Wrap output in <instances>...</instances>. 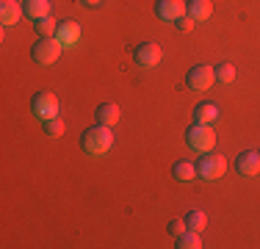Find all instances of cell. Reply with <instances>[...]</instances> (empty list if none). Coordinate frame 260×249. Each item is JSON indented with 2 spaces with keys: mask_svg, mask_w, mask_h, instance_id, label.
<instances>
[{
  "mask_svg": "<svg viewBox=\"0 0 260 249\" xmlns=\"http://www.w3.org/2000/svg\"><path fill=\"white\" fill-rule=\"evenodd\" d=\"M166 230H169V235H175V238H177V235L185 233L188 227H185V219H172L169 224H166Z\"/></svg>",
  "mask_w": 260,
  "mask_h": 249,
  "instance_id": "obj_22",
  "label": "cell"
},
{
  "mask_svg": "<svg viewBox=\"0 0 260 249\" xmlns=\"http://www.w3.org/2000/svg\"><path fill=\"white\" fill-rule=\"evenodd\" d=\"M160 58H164V50H160V45H155V42H141V45L133 50V61L139 67H144V70L158 67Z\"/></svg>",
  "mask_w": 260,
  "mask_h": 249,
  "instance_id": "obj_7",
  "label": "cell"
},
{
  "mask_svg": "<svg viewBox=\"0 0 260 249\" xmlns=\"http://www.w3.org/2000/svg\"><path fill=\"white\" fill-rule=\"evenodd\" d=\"M224 172H227V161H224V155H219V152H202V158L197 161V177H202V180H219V177H224Z\"/></svg>",
  "mask_w": 260,
  "mask_h": 249,
  "instance_id": "obj_4",
  "label": "cell"
},
{
  "mask_svg": "<svg viewBox=\"0 0 260 249\" xmlns=\"http://www.w3.org/2000/svg\"><path fill=\"white\" fill-rule=\"evenodd\" d=\"M155 14L164 22H177L188 14V3L185 0H155Z\"/></svg>",
  "mask_w": 260,
  "mask_h": 249,
  "instance_id": "obj_8",
  "label": "cell"
},
{
  "mask_svg": "<svg viewBox=\"0 0 260 249\" xmlns=\"http://www.w3.org/2000/svg\"><path fill=\"white\" fill-rule=\"evenodd\" d=\"M235 172L241 177H255V174H260V149H244L235 158Z\"/></svg>",
  "mask_w": 260,
  "mask_h": 249,
  "instance_id": "obj_9",
  "label": "cell"
},
{
  "mask_svg": "<svg viewBox=\"0 0 260 249\" xmlns=\"http://www.w3.org/2000/svg\"><path fill=\"white\" fill-rule=\"evenodd\" d=\"M34 28L39 36H55V30H58V22L53 20V17H42V20H34Z\"/></svg>",
  "mask_w": 260,
  "mask_h": 249,
  "instance_id": "obj_19",
  "label": "cell"
},
{
  "mask_svg": "<svg viewBox=\"0 0 260 249\" xmlns=\"http://www.w3.org/2000/svg\"><path fill=\"white\" fill-rule=\"evenodd\" d=\"M67 133V124H64V119H47L45 122V136H50V139H61V136Z\"/></svg>",
  "mask_w": 260,
  "mask_h": 249,
  "instance_id": "obj_21",
  "label": "cell"
},
{
  "mask_svg": "<svg viewBox=\"0 0 260 249\" xmlns=\"http://www.w3.org/2000/svg\"><path fill=\"white\" fill-rule=\"evenodd\" d=\"M172 177L180 180V183H191V180L197 177V164H191V161H177V164L172 166Z\"/></svg>",
  "mask_w": 260,
  "mask_h": 249,
  "instance_id": "obj_16",
  "label": "cell"
},
{
  "mask_svg": "<svg viewBox=\"0 0 260 249\" xmlns=\"http://www.w3.org/2000/svg\"><path fill=\"white\" fill-rule=\"evenodd\" d=\"M216 119H219V105H216V103H200V105H194V122L213 124Z\"/></svg>",
  "mask_w": 260,
  "mask_h": 249,
  "instance_id": "obj_13",
  "label": "cell"
},
{
  "mask_svg": "<svg viewBox=\"0 0 260 249\" xmlns=\"http://www.w3.org/2000/svg\"><path fill=\"white\" fill-rule=\"evenodd\" d=\"M213 80H216V72L210 64H194L185 72V86H188L191 91H205L213 86Z\"/></svg>",
  "mask_w": 260,
  "mask_h": 249,
  "instance_id": "obj_6",
  "label": "cell"
},
{
  "mask_svg": "<svg viewBox=\"0 0 260 249\" xmlns=\"http://www.w3.org/2000/svg\"><path fill=\"white\" fill-rule=\"evenodd\" d=\"M183 219H185V227H188V230H197V233H202V230L208 227V216H205V210H200V208L188 210Z\"/></svg>",
  "mask_w": 260,
  "mask_h": 249,
  "instance_id": "obj_17",
  "label": "cell"
},
{
  "mask_svg": "<svg viewBox=\"0 0 260 249\" xmlns=\"http://www.w3.org/2000/svg\"><path fill=\"white\" fill-rule=\"evenodd\" d=\"M185 144L197 152H210L216 147V130L210 124H200L194 122L188 130H185Z\"/></svg>",
  "mask_w": 260,
  "mask_h": 249,
  "instance_id": "obj_3",
  "label": "cell"
},
{
  "mask_svg": "<svg viewBox=\"0 0 260 249\" xmlns=\"http://www.w3.org/2000/svg\"><path fill=\"white\" fill-rule=\"evenodd\" d=\"M55 39L61 42V47H75L80 39V25L75 20H64L58 22V30H55Z\"/></svg>",
  "mask_w": 260,
  "mask_h": 249,
  "instance_id": "obj_10",
  "label": "cell"
},
{
  "mask_svg": "<svg viewBox=\"0 0 260 249\" xmlns=\"http://www.w3.org/2000/svg\"><path fill=\"white\" fill-rule=\"evenodd\" d=\"M216 80L219 83H233L235 80V67L230 64V61H221V64H216Z\"/></svg>",
  "mask_w": 260,
  "mask_h": 249,
  "instance_id": "obj_20",
  "label": "cell"
},
{
  "mask_svg": "<svg viewBox=\"0 0 260 249\" xmlns=\"http://www.w3.org/2000/svg\"><path fill=\"white\" fill-rule=\"evenodd\" d=\"M177 249H200L202 246V238H200V233L197 230H185V233L177 235Z\"/></svg>",
  "mask_w": 260,
  "mask_h": 249,
  "instance_id": "obj_18",
  "label": "cell"
},
{
  "mask_svg": "<svg viewBox=\"0 0 260 249\" xmlns=\"http://www.w3.org/2000/svg\"><path fill=\"white\" fill-rule=\"evenodd\" d=\"M30 114L42 122L55 119V116H58V97H55L53 91H36V95L30 97Z\"/></svg>",
  "mask_w": 260,
  "mask_h": 249,
  "instance_id": "obj_5",
  "label": "cell"
},
{
  "mask_svg": "<svg viewBox=\"0 0 260 249\" xmlns=\"http://www.w3.org/2000/svg\"><path fill=\"white\" fill-rule=\"evenodd\" d=\"M94 116H97V122H100V124H108V128H114V124L119 122L122 111H119V105H116V103H103V105H97Z\"/></svg>",
  "mask_w": 260,
  "mask_h": 249,
  "instance_id": "obj_12",
  "label": "cell"
},
{
  "mask_svg": "<svg viewBox=\"0 0 260 249\" xmlns=\"http://www.w3.org/2000/svg\"><path fill=\"white\" fill-rule=\"evenodd\" d=\"M80 3H86V6H97L100 0H80Z\"/></svg>",
  "mask_w": 260,
  "mask_h": 249,
  "instance_id": "obj_24",
  "label": "cell"
},
{
  "mask_svg": "<svg viewBox=\"0 0 260 249\" xmlns=\"http://www.w3.org/2000/svg\"><path fill=\"white\" fill-rule=\"evenodd\" d=\"M22 11L30 20H42L50 17V0H22Z\"/></svg>",
  "mask_w": 260,
  "mask_h": 249,
  "instance_id": "obj_14",
  "label": "cell"
},
{
  "mask_svg": "<svg viewBox=\"0 0 260 249\" xmlns=\"http://www.w3.org/2000/svg\"><path fill=\"white\" fill-rule=\"evenodd\" d=\"M80 147H83V152H89V155H105L111 147H114V133H111L108 124L97 122L94 128H86L83 133H80Z\"/></svg>",
  "mask_w": 260,
  "mask_h": 249,
  "instance_id": "obj_1",
  "label": "cell"
},
{
  "mask_svg": "<svg viewBox=\"0 0 260 249\" xmlns=\"http://www.w3.org/2000/svg\"><path fill=\"white\" fill-rule=\"evenodd\" d=\"M213 14V0H188V17H194L197 22H205Z\"/></svg>",
  "mask_w": 260,
  "mask_h": 249,
  "instance_id": "obj_15",
  "label": "cell"
},
{
  "mask_svg": "<svg viewBox=\"0 0 260 249\" xmlns=\"http://www.w3.org/2000/svg\"><path fill=\"white\" fill-rule=\"evenodd\" d=\"M61 50L64 47H61V42L55 39V36H39V39L34 42V47H30V58L39 67H50L58 61Z\"/></svg>",
  "mask_w": 260,
  "mask_h": 249,
  "instance_id": "obj_2",
  "label": "cell"
},
{
  "mask_svg": "<svg viewBox=\"0 0 260 249\" xmlns=\"http://www.w3.org/2000/svg\"><path fill=\"white\" fill-rule=\"evenodd\" d=\"M22 14L25 11H22L20 0H0V20H3V25H17Z\"/></svg>",
  "mask_w": 260,
  "mask_h": 249,
  "instance_id": "obj_11",
  "label": "cell"
},
{
  "mask_svg": "<svg viewBox=\"0 0 260 249\" xmlns=\"http://www.w3.org/2000/svg\"><path fill=\"white\" fill-rule=\"evenodd\" d=\"M175 25H177V30H183V34H188V30H194L197 20H194V17H188V14H185V17H180V20H177Z\"/></svg>",
  "mask_w": 260,
  "mask_h": 249,
  "instance_id": "obj_23",
  "label": "cell"
}]
</instances>
